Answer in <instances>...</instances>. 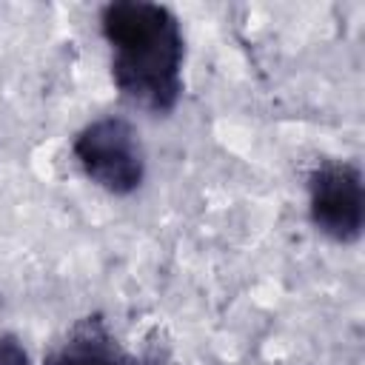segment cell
Segmentation results:
<instances>
[{"label": "cell", "instance_id": "cell-2", "mask_svg": "<svg viewBox=\"0 0 365 365\" xmlns=\"http://www.w3.org/2000/svg\"><path fill=\"white\" fill-rule=\"evenodd\" d=\"M83 174L114 197L134 194L145 180V151L137 128L123 117H100L71 143Z\"/></svg>", "mask_w": 365, "mask_h": 365}, {"label": "cell", "instance_id": "cell-1", "mask_svg": "<svg viewBox=\"0 0 365 365\" xmlns=\"http://www.w3.org/2000/svg\"><path fill=\"white\" fill-rule=\"evenodd\" d=\"M100 31L111 48V80L125 103L148 114H171L182 94L185 40L171 9L145 0L103 6Z\"/></svg>", "mask_w": 365, "mask_h": 365}, {"label": "cell", "instance_id": "cell-4", "mask_svg": "<svg viewBox=\"0 0 365 365\" xmlns=\"http://www.w3.org/2000/svg\"><path fill=\"white\" fill-rule=\"evenodd\" d=\"M43 365H137L100 314L77 319L46 354Z\"/></svg>", "mask_w": 365, "mask_h": 365}, {"label": "cell", "instance_id": "cell-5", "mask_svg": "<svg viewBox=\"0 0 365 365\" xmlns=\"http://www.w3.org/2000/svg\"><path fill=\"white\" fill-rule=\"evenodd\" d=\"M0 365H31L26 348L14 336H0Z\"/></svg>", "mask_w": 365, "mask_h": 365}, {"label": "cell", "instance_id": "cell-3", "mask_svg": "<svg viewBox=\"0 0 365 365\" xmlns=\"http://www.w3.org/2000/svg\"><path fill=\"white\" fill-rule=\"evenodd\" d=\"M308 211L317 231L334 242H354L365 225V188L356 165L325 160L308 174Z\"/></svg>", "mask_w": 365, "mask_h": 365}]
</instances>
